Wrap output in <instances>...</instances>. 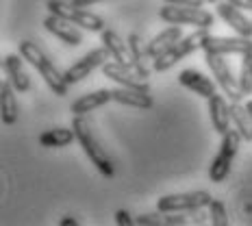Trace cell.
Returning a JSON list of instances; mask_svg holds the SVG:
<instances>
[{
    "label": "cell",
    "instance_id": "6da1fadb",
    "mask_svg": "<svg viewBox=\"0 0 252 226\" xmlns=\"http://www.w3.org/2000/svg\"><path fill=\"white\" fill-rule=\"evenodd\" d=\"M72 129H74L76 139H78V144H81V148L85 150V155L89 157V161L96 165V170L100 172L102 176L113 178V174H115L113 161H111V157L107 155V150L100 146L98 137L94 135L92 124H89L87 120L83 118V115H74V120H72Z\"/></svg>",
    "mask_w": 252,
    "mask_h": 226
},
{
    "label": "cell",
    "instance_id": "7a4b0ae2",
    "mask_svg": "<svg viewBox=\"0 0 252 226\" xmlns=\"http://www.w3.org/2000/svg\"><path fill=\"white\" fill-rule=\"evenodd\" d=\"M20 55L24 57V61H29L31 65L39 72L41 78H44V83L50 87L52 94H57V96H65L67 87H70V83H67V78H65V72L57 70L55 63H52L48 57L33 44V41H20Z\"/></svg>",
    "mask_w": 252,
    "mask_h": 226
},
{
    "label": "cell",
    "instance_id": "3957f363",
    "mask_svg": "<svg viewBox=\"0 0 252 226\" xmlns=\"http://www.w3.org/2000/svg\"><path fill=\"white\" fill-rule=\"evenodd\" d=\"M209 35H211V33H209V29H196L193 33L181 37L174 46H172V48H167L163 55H159L157 59H152V70H155V72L170 70V67L176 65L183 57H187V55H191V52H196L198 48H202Z\"/></svg>",
    "mask_w": 252,
    "mask_h": 226
},
{
    "label": "cell",
    "instance_id": "277c9868",
    "mask_svg": "<svg viewBox=\"0 0 252 226\" xmlns=\"http://www.w3.org/2000/svg\"><path fill=\"white\" fill-rule=\"evenodd\" d=\"M46 9L48 13H55L59 18H65L70 22H74L76 26L85 31H92V33H102L104 31V20L100 15L87 11L85 7H76L72 0H48L46 2Z\"/></svg>",
    "mask_w": 252,
    "mask_h": 226
},
{
    "label": "cell",
    "instance_id": "5b68a950",
    "mask_svg": "<svg viewBox=\"0 0 252 226\" xmlns=\"http://www.w3.org/2000/svg\"><path fill=\"white\" fill-rule=\"evenodd\" d=\"M244 141L241 133L237 129H230L226 135H222V146H220V152L215 155V159L211 161V167H209V178L213 183H222L224 178L228 176L230 165H233V159L237 157L239 144Z\"/></svg>",
    "mask_w": 252,
    "mask_h": 226
},
{
    "label": "cell",
    "instance_id": "8992f818",
    "mask_svg": "<svg viewBox=\"0 0 252 226\" xmlns=\"http://www.w3.org/2000/svg\"><path fill=\"white\" fill-rule=\"evenodd\" d=\"M159 18L167 24H189L196 29H209L213 26V15L198 7H181V4H165L161 7Z\"/></svg>",
    "mask_w": 252,
    "mask_h": 226
},
{
    "label": "cell",
    "instance_id": "52a82bcc",
    "mask_svg": "<svg viewBox=\"0 0 252 226\" xmlns=\"http://www.w3.org/2000/svg\"><path fill=\"white\" fill-rule=\"evenodd\" d=\"M211 194L198 189V192H185V194H170V196H161L157 200V209L163 213L172 211H193V209H204L211 202Z\"/></svg>",
    "mask_w": 252,
    "mask_h": 226
},
{
    "label": "cell",
    "instance_id": "ba28073f",
    "mask_svg": "<svg viewBox=\"0 0 252 226\" xmlns=\"http://www.w3.org/2000/svg\"><path fill=\"white\" fill-rule=\"evenodd\" d=\"M207 55V65L211 67L215 83L222 87V92L226 94L230 100H241L244 98V92L239 87V78L233 76L228 63L224 61V55H213V52H204Z\"/></svg>",
    "mask_w": 252,
    "mask_h": 226
},
{
    "label": "cell",
    "instance_id": "9c48e42d",
    "mask_svg": "<svg viewBox=\"0 0 252 226\" xmlns=\"http://www.w3.org/2000/svg\"><path fill=\"white\" fill-rule=\"evenodd\" d=\"M107 61H111V50L102 44L100 48H94L92 52H87L83 59H78L74 65L67 67V70H65L67 83H70V85H76V83H81L83 78H87L94 70L102 67Z\"/></svg>",
    "mask_w": 252,
    "mask_h": 226
},
{
    "label": "cell",
    "instance_id": "30bf717a",
    "mask_svg": "<svg viewBox=\"0 0 252 226\" xmlns=\"http://www.w3.org/2000/svg\"><path fill=\"white\" fill-rule=\"evenodd\" d=\"M102 74L107 78L115 81L118 85L122 87H133V89H141V92H150V85H148V78L139 76V72L130 65H124V63H118V61H107L102 65Z\"/></svg>",
    "mask_w": 252,
    "mask_h": 226
},
{
    "label": "cell",
    "instance_id": "8fae6325",
    "mask_svg": "<svg viewBox=\"0 0 252 226\" xmlns=\"http://www.w3.org/2000/svg\"><path fill=\"white\" fill-rule=\"evenodd\" d=\"M204 52L213 55H248L252 52V37H220V35H209L202 46Z\"/></svg>",
    "mask_w": 252,
    "mask_h": 226
},
{
    "label": "cell",
    "instance_id": "7c38bea8",
    "mask_svg": "<svg viewBox=\"0 0 252 226\" xmlns=\"http://www.w3.org/2000/svg\"><path fill=\"white\" fill-rule=\"evenodd\" d=\"M44 29L67 46L83 44L81 26H76L74 22H70V20H65V18H59V15H55V13H48V18L44 20Z\"/></svg>",
    "mask_w": 252,
    "mask_h": 226
},
{
    "label": "cell",
    "instance_id": "4fadbf2b",
    "mask_svg": "<svg viewBox=\"0 0 252 226\" xmlns=\"http://www.w3.org/2000/svg\"><path fill=\"white\" fill-rule=\"evenodd\" d=\"M215 11L218 15L224 20L228 26H233V31L241 37H252V20H248L244 15V9L235 7L233 2H224V0H220L218 7H215Z\"/></svg>",
    "mask_w": 252,
    "mask_h": 226
},
{
    "label": "cell",
    "instance_id": "5bb4252c",
    "mask_svg": "<svg viewBox=\"0 0 252 226\" xmlns=\"http://www.w3.org/2000/svg\"><path fill=\"white\" fill-rule=\"evenodd\" d=\"M178 83H181L183 87H187L189 92L207 98V100L218 94L215 92V83L211 81V78L204 76L202 72H198V70H183L181 74H178Z\"/></svg>",
    "mask_w": 252,
    "mask_h": 226
},
{
    "label": "cell",
    "instance_id": "9a60e30c",
    "mask_svg": "<svg viewBox=\"0 0 252 226\" xmlns=\"http://www.w3.org/2000/svg\"><path fill=\"white\" fill-rule=\"evenodd\" d=\"M22 59H24L22 55H7L2 59L4 74H7V78L13 83V87L18 89L20 94H24V92L31 89V78L24 72V61Z\"/></svg>",
    "mask_w": 252,
    "mask_h": 226
},
{
    "label": "cell",
    "instance_id": "2e32d148",
    "mask_svg": "<svg viewBox=\"0 0 252 226\" xmlns=\"http://www.w3.org/2000/svg\"><path fill=\"white\" fill-rule=\"evenodd\" d=\"M15 92L18 89L13 87V83L9 78H2L0 83V118H2V124L11 126L18 122V100H15Z\"/></svg>",
    "mask_w": 252,
    "mask_h": 226
},
{
    "label": "cell",
    "instance_id": "e0dca14e",
    "mask_svg": "<svg viewBox=\"0 0 252 226\" xmlns=\"http://www.w3.org/2000/svg\"><path fill=\"white\" fill-rule=\"evenodd\" d=\"M209 115H211V124L218 135H226L230 130V104H226L220 94H215L213 98H209Z\"/></svg>",
    "mask_w": 252,
    "mask_h": 226
},
{
    "label": "cell",
    "instance_id": "ac0fdd59",
    "mask_svg": "<svg viewBox=\"0 0 252 226\" xmlns=\"http://www.w3.org/2000/svg\"><path fill=\"white\" fill-rule=\"evenodd\" d=\"M111 96L115 102L135 109H152V104H155L150 92H141V89H133V87H115L111 89Z\"/></svg>",
    "mask_w": 252,
    "mask_h": 226
},
{
    "label": "cell",
    "instance_id": "d6986e66",
    "mask_svg": "<svg viewBox=\"0 0 252 226\" xmlns=\"http://www.w3.org/2000/svg\"><path fill=\"white\" fill-rule=\"evenodd\" d=\"M100 35H102V44L107 46L109 50H111L113 61L124 63V65H130V67H133V55H130L128 41H124V39L120 37L115 31H111V29H104Z\"/></svg>",
    "mask_w": 252,
    "mask_h": 226
},
{
    "label": "cell",
    "instance_id": "ffe728a7",
    "mask_svg": "<svg viewBox=\"0 0 252 226\" xmlns=\"http://www.w3.org/2000/svg\"><path fill=\"white\" fill-rule=\"evenodd\" d=\"M111 100H113L111 89H98V92L85 94V96H81L78 100H74L70 107V111L74 115H85V113H92L94 109L102 107V104H107Z\"/></svg>",
    "mask_w": 252,
    "mask_h": 226
},
{
    "label": "cell",
    "instance_id": "44dd1931",
    "mask_svg": "<svg viewBox=\"0 0 252 226\" xmlns=\"http://www.w3.org/2000/svg\"><path fill=\"white\" fill-rule=\"evenodd\" d=\"M181 37H183V31H181V26H178V24H172L170 29L163 31V33H159L157 37H152L148 41V55H150V59H157L159 55H163V52L167 48H172V46H174Z\"/></svg>",
    "mask_w": 252,
    "mask_h": 226
},
{
    "label": "cell",
    "instance_id": "7402d4cb",
    "mask_svg": "<svg viewBox=\"0 0 252 226\" xmlns=\"http://www.w3.org/2000/svg\"><path fill=\"white\" fill-rule=\"evenodd\" d=\"M126 41H128L130 55H133V67L139 72V76L148 78V76H150V70H148V65H146V61L150 59V55H148V44H146V41L141 39V35H137V33H130Z\"/></svg>",
    "mask_w": 252,
    "mask_h": 226
},
{
    "label": "cell",
    "instance_id": "603a6c76",
    "mask_svg": "<svg viewBox=\"0 0 252 226\" xmlns=\"http://www.w3.org/2000/svg\"><path fill=\"white\" fill-rule=\"evenodd\" d=\"M230 118H233V126L241 133L244 141H252V115L246 104L241 100H230Z\"/></svg>",
    "mask_w": 252,
    "mask_h": 226
},
{
    "label": "cell",
    "instance_id": "cb8c5ba5",
    "mask_svg": "<svg viewBox=\"0 0 252 226\" xmlns=\"http://www.w3.org/2000/svg\"><path fill=\"white\" fill-rule=\"evenodd\" d=\"M76 139L74 129H52L39 135V144L44 148H65Z\"/></svg>",
    "mask_w": 252,
    "mask_h": 226
},
{
    "label": "cell",
    "instance_id": "d4e9b609",
    "mask_svg": "<svg viewBox=\"0 0 252 226\" xmlns=\"http://www.w3.org/2000/svg\"><path fill=\"white\" fill-rule=\"evenodd\" d=\"M239 87L244 96L252 94V52L241 55V70H239Z\"/></svg>",
    "mask_w": 252,
    "mask_h": 226
},
{
    "label": "cell",
    "instance_id": "484cf974",
    "mask_svg": "<svg viewBox=\"0 0 252 226\" xmlns=\"http://www.w3.org/2000/svg\"><path fill=\"white\" fill-rule=\"evenodd\" d=\"M209 222L213 226H228V215H226V209H224V204L220 200H215L211 198V202H209Z\"/></svg>",
    "mask_w": 252,
    "mask_h": 226
},
{
    "label": "cell",
    "instance_id": "4316f807",
    "mask_svg": "<svg viewBox=\"0 0 252 226\" xmlns=\"http://www.w3.org/2000/svg\"><path fill=\"white\" fill-rule=\"evenodd\" d=\"M135 224L139 226H165V213L159 211V213H144L135 220Z\"/></svg>",
    "mask_w": 252,
    "mask_h": 226
},
{
    "label": "cell",
    "instance_id": "83f0119b",
    "mask_svg": "<svg viewBox=\"0 0 252 226\" xmlns=\"http://www.w3.org/2000/svg\"><path fill=\"white\" fill-rule=\"evenodd\" d=\"M187 224L185 215L183 211H172V213H165V226H183Z\"/></svg>",
    "mask_w": 252,
    "mask_h": 226
},
{
    "label": "cell",
    "instance_id": "f1b7e54d",
    "mask_svg": "<svg viewBox=\"0 0 252 226\" xmlns=\"http://www.w3.org/2000/svg\"><path fill=\"white\" fill-rule=\"evenodd\" d=\"M115 224L118 226H130V224H135V220L130 218V213L128 211H115Z\"/></svg>",
    "mask_w": 252,
    "mask_h": 226
},
{
    "label": "cell",
    "instance_id": "f546056e",
    "mask_svg": "<svg viewBox=\"0 0 252 226\" xmlns=\"http://www.w3.org/2000/svg\"><path fill=\"white\" fill-rule=\"evenodd\" d=\"M165 4H181V7H198L202 9V4L207 2V0H163Z\"/></svg>",
    "mask_w": 252,
    "mask_h": 226
},
{
    "label": "cell",
    "instance_id": "4dcf8cb0",
    "mask_svg": "<svg viewBox=\"0 0 252 226\" xmlns=\"http://www.w3.org/2000/svg\"><path fill=\"white\" fill-rule=\"evenodd\" d=\"M228 2H233L235 7H239V9H248V11H252V0H228Z\"/></svg>",
    "mask_w": 252,
    "mask_h": 226
},
{
    "label": "cell",
    "instance_id": "1f68e13d",
    "mask_svg": "<svg viewBox=\"0 0 252 226\" xmlns=\"http://www.w3.org/2000/svg\"><path fill=\"white\" fill-rule=\"evenodd\" d=\"M76 7H92V4H98V2H104V0H72Z\"/></svg>",
    "mask_w": 252,
    "mask_h": 226
},
{
    "label": "cell",
    "instance_id": "d6a6232c",
    "mask_svg": "<svg viewBox=\"0 0 252 226\" xmlns=\"http://www.w3.org/2000/svg\"><path fill=\"white\" fill-rule=\"evenodd\" d=\"M59 224H61V226H78V222H76L74 218H70V215H65V218H63Z\"/></svg>",
    "mask_w": 252,
    "mask_h": 226
},
{
    "label": "cell",
    "instance_id": "836d02e7",
    "mask_svg": "<svg viewBox=\"0 0 252 226\" xmlns=\"http://www.w3.org/2000/svg\"><path fill=\"white\" fill-rule=\"evenodd\" d=\"M246 107H248V111H250V115H252V100H250L248 104H246Z\"/></svg>",
    "mask_w": 252,
    "mask_h": 226
},
{
    "label": "cell",
    "instance_id": "e575fe53",
    "mask_svg": "<svg viewBox=\"0 0 252 226\" xmlns=\"http://www.w3.org/2000/svg\"><path fill=\"white\" fill-rule=\"evenodd\" d=\"M207 2H211V4H218V2H220V0H207Z\"/></svg>",
    "mask_w": 252,
    "mask_h": 226
}]
</instances>
